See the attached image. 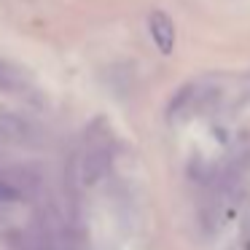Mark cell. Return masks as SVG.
<instances>
[{"mask_svg": "<svg viewBox=\"0 0 250 250\" xmlns=\"http://www.w3.org/2000/svg\"><path fill=\"white\" fill-rule=\"evenodd\" d=\"M148 30H151V38L156 43V49L162 54H172V46H175V24L169 19V14L164 11H151L148 17Z\"/></svg>", "mask_w": 250, "mask_h": 250, "instance_id": "3", "label": "cell"}, {"mask_svg": "<svg viewBox=\"0 0 250 250\" xmlns=\"http://www.w3.org/2000/svg\"><path fill=\"white\" fill-rule=\"evenodd\" d=\"M22 199H24L22 191L14 186V180L8 178V172L3 169V172H0V202H3V205H14V202H22Z\"/></svg>", "mask_w": 250, "mask_h": 250, "instance_id": "4", "label": "cell"}, {"mask_svg": "<svg viewBox=\"0 0 250 250\" xmlns=\"http://www.w3.org/2000/svg\"><path fill=\"white\" fill-rule=\"evenodd\" d=\"M110 162H113V153H110V146L105 140H97L83 151L81 164H78V172H81V180L86 186H94L108 175Z\"/></svg>", "mask_w": 250, "mask_h": 250, "instance_id": "1", "label": "cell"}, {"mask_svg": "<svg viewBox=\"0 0 250 250\" xmlns=\"http://www.w3.org/2000/svg\"><path fill=\"white\" fill-rule=\"evenodd\" d=\"M0 137L17 146H33L38 143V129L17 113H0Z\"/></svg>", "mask_w": 250, "mask_h": 250, "instance_id": "2", "label": "cell"}]
</instances>
